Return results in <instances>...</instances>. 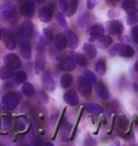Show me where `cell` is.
<instances>
[{
	"label": "cell",
	"mask_w": 138,
	"mask_h": 146,
	"mask_svg": "<svg viewBox=\"0 0 138 146\" xmlns=\"http://www.w3.org/2000/svg\"><path fill=\"white\" fill-rule=\"evenodd\" d=\"M39 99L41 100V102H42V103L46 104V103H48V95H46V93L43 91V90H41V91L39 92Z\"/></svg>",
	"instance_id": "60d3db41"
},
{
	"label": "cell",
	"mask_w": 138,
	"mask_h": 146,
	"mask_svg": "<svg viewBox=\"0 0 138 146\" xmlns=\"http://www.w3.org/2000/svg\"><path fill=\"white\" fill-rule=\"evenodd\" d=\"M19 11L25 17H32L35 13V6L32 0H23L20 5Z\"/></svg>",
	"instance_id": "8992f818"
},
{
	"label": "cell",
	"mask_w": 138,
	"mask_h": 146,
	"mask_svg": "<svg viewBox=\"0 0 138 146\" xmlns=\"http://www.w3.org/2000/svg\"><path fill=\"white\" fill-rule=\"evenodd\" d=\"M137 1H138V0H137Z\"/></svg>",
	"instance_id": "681fc988"
},
{
	"label": "cell",
	"mask_w": 138,
	"mask_h": 146,
	"mask_svg": "<svg viewBox=\"0 0 138 146\" xmlns=\"http://www.w3.org/2000/svg\"><path fill=\"white\" fill-rule=\"evenodd\" d=\"M96 0H87V9L88 10H92L96 6Z\"/></svg>",
	"instance_id": "b9f144b4"
},
{
	"label": "cell",
	"mask_w": 138,
	"mask_h": 146,
	"mask_svg": "<svg viewBox=\"0 0 138 146\" xmlns=\"http://www.w3.org/2000/svg\"><path fill=\"white\" fill-rule=\"evenodd\" d=\"M4 31H5L4 29H0V40L3 38V35H4Z\"/></svg>",
	"instance_id": "ee69618b"
},
{
	"label": "cell",
	"mask_w": 138,
	"mask_h": 146,
	"mask_svg": "<svg viewBox=\"0 0 138 146\" xmlns=\"http://www.w3.org/2000/svg\"><path fill=\"white\" fill-rule=\"evenodd\" d=\"M117 54L123 58H131L134 55V49L131 46L126 45V44H118Z\"/></svg>",
	"instance_id": "9a60e30c"
},
{
	"label": "cell",
	"mask_w": 138,
	"mask_h": 146,
	"mask_svg": "<svg viewBox=\"0 0 138 146\" xmlns=\"http://www.w3.org/2000/svg\"><path fill=\"white\" fill-rule=\"evenodd\" d=\"M28 121L25 116H20L16 119V130L18 132H23L28 127Z\"/></svg>",
	"instance_id": "484cf974"
},
{
	"label": "cell",
	"mask_w": 138,
	"mask_h": 146,
	"mask_svg": "<svg viewBox=\"0 0 138 146\" xmlns=\"http://www.w3.org/2000/svg\"><path fill=\"white\" fill-rule=\"evenodd\" d=\"M3 41H4L6 48H7L9 50H13L17 46L16 38L11 31H6V33H4Z\"/></svg>",
	"instance_id": "5bb4252c"
},
{
	"label": "cell",
	"mask_w": 138,
	"mask_h": 146,
	"mask_svg": "<svg viewBox=\"0 0 138 146\" xmlns=\"http://www.w3.org/2000/svg\"><path fill=\"white\" fill-rule=\"evenodd\" d=\"M75 53H66L60 58L59 62V69L61 71H73L76 68Z\"/></svg>",
	"instance_id": "7a4b0ae2"
},
{
	"label": "cell",
	"mask_w": 138,
	"mask_h": 146,
	"mask_svg": "<svg viewBox=\"0 0 138 146\" xmlns=\"http://www.w3.org/2000/svg\"><path fill=\"white\" fill-rule=\"evenodd\" d=\"M59 5V7L61 11H63L64 13H66L67 10L69 8V2L67 0H56Z\"/></svg>",
	"instance_id": "8d00e7d4"
},
{
	"label": "cell",
	"mask_w": 138,
	"mask_h": 146,
	"mask_svg": "<svg viewBox=\"0 0 138 146\" xmlns=\"http://www.w3.org/2000/svg\"><path fill=\"white\" fill-rule=\"evenodd\" d=\"M20 51H21L22 56L26 60H29L31 58V46L28 41L24 40L21 42L20 45Z\"/></svg>",
	"instance_id": "d6986e66"
},
{
	"label": "cell",
	"mask_w": 138,
	"mask_h": 146,
	"mask_svg": "<svg viewBox=\"0 0 138 146\" xmlns=\"http://www.w3.org/2000/svg\"><path fill=\"white\" fill-rule=\"evenodd\" d=\"M138 23V15L135 14H131V15H129L128 19H127V24L128 25H133Z\"/></svg>",
	"instance_id": "f35d334b"
},
{
	"label": "cell",
	"mask_w": 138,
	"mask_h": 146,
	"mask_svg": "<svg viewBox=\"0 0 138 146\" xmlns=\"http://www.w3.org/2000/svg\"><path fill=\"white\" fill-rule=\"evenodd\" d=\"M21 98V93L18 91L8 92L7 94L3 96L1 103H0V108L4 110H13L20 104Z\"/></svg>",
	"instance_id": "6da1fadb"
},
{
	"label": "cell",
	"mask_w": 138,
	"mask_h": 146,
	"mask_svg": "<svg viewBox=\"0 0 138 146\" xmlns=\"http://www.w3.org/2000/svg\"><path fill=\"white\" fill-rule=\"evenodd\" d=\"M96 91H98L99 98H101L102 100H104V101H108L111 97L110 92L107 88L106 84H105L102 81H99L98 83V86H96Z\"/></svg>",
	"instance_id": "e0dca14e"
},
{
	"label": "cell",
	"mask_w": 138,
	"mask_h": 146,
	"mask_svg": "<svg viewBox=\"0 0 138 146\" xmlns=\"http://www.w3.org/2000/svg\"><path fill=\"white\" fill-rule=\"evenodd\" d=\"M0 13H1V15L4 19L9 20L11 19L15 15L16 13V8L15 6L11 3H4L1 8H0Z\"/></svg>",
	"instance_id": "52a82bcc"
},
{
	"label": "cell",
	"mask_w": 138,
	"mask_h": 146,
	"mask_svg": "<svg viewBox=\"0 0 138 146\" xmlns=\"http://www.w3.org/2000/svg\"><path fill=\"white\" fill-rule=\"evenodd\" d=\"M54 6L52 4L44 6L43 8H41L39 11V18L42 22L48 23L51 21V19L53 18L54 15Z\"/></svg>",
	"instance_id": "5b68a950"
},
{
	"label": "cell",
	"mask_w": 138,
	"mask_h": 146,
	"mask_svg": "<svg viewBox=\"0 0 138 146\" xmlns=\"http://www.w3.org/2000/svg\"><path fill=\"white\" fill-rule=\"evenodd\" d=\"M75 60H76V63L79 64V66H83V68L86 66L87 64H88L87 58L81 53H75Z\"/></svg>",
	"instance_id": "e575fe53"
},
{
	"label": "cell",
	"mask_w": 138,
	"mask_h": 146,
	"mask_svg": "<svg viewBox=\"0 0 138 146\" xmlns=\"http://www.w3.org/2000/svg\"><path fill=\"white\" fill-rule=\"evenodd\" d=\"M64 112H65V109H63V114H61V116L60 119H59V121H58V125H57V128H56L54 135H53V137H52V139H55L56 136H57V134H58V132H59V129H60L61 125V123H63V119H64Z\"/></svg>",
	"instance_id": "74e56055"
},
{
	"label": "cell",
	"mask_w": 138,
	"mask_h": 146,
	"mask_svg": "<svg viewBox=\"0 0 138 146\" xmlns=\"http://www.w3.org/2000/svg\"><path fill=\"white\" fill-rule=\"evenodd\" d=\"M54 45L56 49L58 50H63L67 46V39L66 36L63 33H59L54 37Z\"/></svg>",
	"instance_id": "ac0fdd59"
},
{
	"label": "cell",
	"mask_w": 138,
	"mask_h": 146,
	"mask_svg": "<svg viewBox=\"0 0 138 146\" xmlns=\"http://www.w3.org/2000/svg\"><path fill=\"white\" fill-rule=\"evenodd\" d=\"M20 33L25 38L31 37L32 33H33V25H32V22L30 20L26 19L21 23V25H20Z\"/></svg>",
	"instance_id": "4fadbf2b"
},
{
	"label": "cell",
	"mask_w": 138,
	"mask_h": 146,
	"mask_svg": "<svg viewBox=\"0 0 138 146\" xmlns=\"http://www.w3.org/2000/svg\"><path fill=\"white\" fill-rule=\"evenodd\" d=\"M77 87L81 95L84 98L90 97L92 94V84L84 76H80L77 80Z\"/></svg>",
	"instance_id": "3957f363"
},
{
	"label": "cell",
	"mask_w": 138,
	"mask_h": 146,
	"mask_svg": "<svg viewBox=\"0 0 138 146\" xmlns=\"http://www.w3.org/2000/svg\"><path fill=\"white\" fill-rule=\"evenodd\" d=\"M33 2H37V3H41V2H44L46 1V0H32Z\"/></svg>",
	"instance_id": "bcb514c9"
},
{
	"label": "cell",
	"mask_w": 138,
	"mask_h": 146,
	"mask_svg": "<svg viewBox=\"0 0 138 146\" xmlns=\"http://www.w3.org/2000/svg\"><path fill=\"white\" fill-rule=\"evenodd\" d=\"M83 51L84 53L86 54V56L90 59H93L96 56V53H98V50H96V48L93 44L91 43H85L83 45Z\"/></svg>",
	"instance_id": "7402d4cb"
},
{
	"label": "cell",
	"mask_w": 138,
	"mask_h": 146,
	"mask_svg": "<svg viewBox=\"0 0 138 146\" xmlns=\"http://www.w3.org/2000/svg\"><path fill=\"white\" fill-rule=\"evenodd\" d=\"M13 125V119L10 116H3L0 119V128L3 131H8Z\"/></svg>",
	"instance_id": "cb8c5ba5"
},
{
	"label": "cell",
	"mask_w": 138,
	"mask_h": 146,
	"mask_svg": "<svg viewBox=\"0 0 138 146\" xmlns=\"http://www.w3.org/2000/svg\"><path fill=\"white\" fill-rule=\"evenodd\" d=\"M63 100L67 104H69L71 106H77L80 104V99H79L77 92L74 89H70L64 93Z\"/></svg>",
	"instance_id": "8fae6325"
},
{
	"label": "cell",
	"mask_w": 138,
	"mask_h": 146,
	"mask_svg": "<svg viewBox=\"0 0 138 146\" xmlns=\"http://www.w3.org/2000/svg\"><path fill=\"white\" fill-rule=\"evenodd\" d=\"M134 69L138 72V60L136 61V63H135V65H134Z\"/></svg>",
	"instance_id": "f6af8a7d"
},
{
	"label": "cell",
	"mask_w": 138,
	"mask_h": 146,
	"mask_svg": "<svg viewBox=\"0 0 138 146\" xmlns=\"http://www.w3.org/2000/svg\"><path fill=\"white\" fill-rule=\"evenodd\" d=\"M107 2H114V1H117V0H106Z\"/></svg>",
	"instance_id": "7dc6e473"
},
{
	"label": "cell",
	"mask_w": 138,
	"mask_h": 146,
	"mask_svg": "<svg viewBox=\"0 0 138 146\" xmlns=\"http://www.w3.org/2000/svg\"><path fill=\"white\" fill-rule=\"evenodd\" d=\"M95 70L99 76H102L105 74V72H106V62H105V60L103 58L99 59L98 62L96 63Z\"/></svg>",
	"instance_id": "83f0119b"
},
{
	"label": "cell",
	"mask_w": 138,
	"mask_h": 146,
	"mask_svg": "<svg viewBox=\"0 0 138 146\" xmlns=\"http://www.w3.org/2000/svg\"><path fill=\"white\" fill-rule=\"evenodd\" d=\"M72 82H73L72 75L69 74V73H65V74H63L61 78V86L64 89L68 88V87L71 86Z\"/></svg>",
	"instance_id": "f546056e"
},
{
	"label": "cell",
	"mask_w": 138,
	"mask_h": 146,
	"mask_svg": "<svg viewBox=\"0 0 138 146\" xmlns=\"http://www.w3.org/2000/svg\"><path fill=\"white\" fill-rule=\"evenodd\" d=\"M22 93L27 97H31L35 94V88L30 83H24L21 89Z\"/></svg>",
	"instance_id": "f1b7e54d"
},
{
	"label": "cell",
	"mask_w": 138,
	"mask_h": 146,
	"mask_svg": "<svg viewBox=\"0 0 138 146\" xmlns=\"http://www.w3.org/2000/svg\"><path fill=\"white\" fill-rule=\"evenodd\" d=\"M3 60H4V63L6 64V65L11 66V68H13L14 69L21 68V65H22L21 60H20V58L14 53L6 54Z\"/></svg>",
	"instance_id": "9c48e42d"
},
{
	"label": "cell",
	"mask_w": 138,
	"mask_h": 146,
	"mask_svg": "<svg viewBox=\"0 0 138 146\" xmlns=\"http://www.w3.org/2000/svg\"><path fill=\"white\" fill-rule=\"evenodd\" d=\"M78 5H79V0H69V8L65 13L66 15L71 16L73 14H75L78 10Z\"/></svg>",
	"instance_id": "4dcf8cb0"
},
{
	"label": "cell",
	"mask_w": 138,
	"mask_h": 146,
	"mask_svg": "<svg viewBox=\"0 0 138 146\" xmlns=\"http://www.w3.org/2000/svg\"><path fill=\"white\" fill-rule=\"evenodd\" d=\"M117 46H118V44L114 45L113 48H111V49L109 50L110 54L112 55V56H116V55L117 54Z\"/></svg>",
	"instance_id": "7bdbcfd3"
},
{
	"label": "cell",
	"mask_w": 138,
	"mask_h": 146,
	"mask_svg": "<svg viewBox=\"0 0 138 146\" xmlns=\"http://www.w3.org/2000/svg\"><path fill=\"white\" fill-rule=\"evenodd\" d=\"M98 40L99 46L103 49L109 48L112 44H113V39H112V37L109 35H104L103 34V35H101Z\"/></svg>",
	"instance_id": "4316f807"
},
{
	"label": "cell",
	"mask_w": 138,
	"mask_h": 146,
	"mask_svg": "<svg viewBox=\"0 0 138 146\" xmlns=\"http://www.w3.org/2000/svg\"><path fill=\"white\" fill-rule=\"evenodd\" d=\"M65 36H66L67 42H68L70 48H77L78 44H79V40H78V37L76 36V34L71 31H67Z\"/></svg>",
	"instance_id": "d4e9b609"
},
{
	"label": "cell",
	"mask_w": 138,
	"mask_h": 146,
	"mask_svg": "<svg viewBox=\"0 0 138 146\" xmlns=\"http://www.w3.org/2000/svg\"><path fill=\"white\" fill-rule=\"evenodd\" d=\"M131 34H133V40L138 44V25L134 26L133 28V30H131Z\"/></svg>",
	"instance_id": "ab89813d"
},
{
	"label": "cell",
	"mask_w": 138,
	"mask_h": 146,
	"mask_svg": "<svg viewBox=\"0 0 138 146\" xmlns=\"http://www.w3.org/2000/svg\"><path fill=\"white\" fill-rule=\"evenodd\" d=\"M42 82H43V84L44 86L46 87L48 91H54L55 88H56V83L54 81L53 77H52L50 71L48 70H46L44 72L43 74V77H42Z\"/></svg>",
	"instance_id": "7c38bea8"
},
{
	"label": "cell",
	"mask_w": 138,
	"mask_h": 146,
	"mask_svg": "<svg viewBox=\"0 0 138 146\" xmlns=\"http://www.w3.org/2000/svg\"><path fill=\"white\" fill-rule=\"evenodd\" d=\"M104 33H105V30L101 25L92 26L89 31V33H90L89 41L90 42H93V41H95V40H98L101 35H103Z\"/></svg>",
	"instance_id": "2e32d148"
},
{
	"label": "cell",
	"mask_w": 138,
	"mask_h": 146,
	"mask_svg": "<svg viewBox=\"0 0 138 146\" xmlns=\"http://www.w3.org/2000/svg\"><path fill=\"white\" fill-rule=\"evenodd\" d=\"M56 19H57L58 21V24L61 26V28L63 29H66L67 28V22H66V19L64 15L60 11H58L57 13H56Z\"/></svg>",
	"instance_id": "d590c367"
},
{
	"label": "cell",
	"mask_w": 138,
	"mask_h": 146,
	"mask_svg": "<svg viewBox=\"0 0 138 146\" xmlns=\"http://www.w3.org/2000/svg\"><path fill=\"white\" fill-rule=\"evenodd\" d=\"M121 7L129 15L138 13V3L136 0H123Z\"/></svg>",
	"instance_id": "30bf717a"
},
{
	"label": "cell",
	"mask_w": 138,
	"mask_h": 146,
	"mask_svg": "<svg viewBox=\"0 0 138 146\" xmlns=\"http://www.w3.org/2000/svg\"><path fill=\"white\" fill-rule=\"evenodd\" d=\"M84 109H86L88 112L94 114V115H99L104 111L103 107L98 104H84Z\"/></svg>",
	"instance_id": "44dd1931"
},
{
	"label": "cell",
	"mask_w": 138,
	"mask_h": 146,
	"mask_svg": "<svg viewBox=\"0 0 138 146\" xmlns=\"http://www.w3.org/2000/svg\"><path fill=\"white\" fill-rule=\"evenodd\" d=\"M16 1H23V0H16Z\"/></svg>",
	"instance_id": "c3c4849f"
},
{
	"label": "cell",
	"mask_w": 138,
	"mask_h": 146,
	"mask_svg": "<svg viewBox=\"0 0 138 146\" xmlns=\"http://www.w3.org/2000/svg\"><path fill=\"white\" fill-rule=\"evenodd\" d=\"M54 40V36L53 33H52L51 30L46 28L43 30V36H42V43H44L45 45H50V44L53 42Z\"/></svg>",
	"instance_id": "603a6c76"
},
{
	"label": "cell",
	"mask_w": 138,
	"mask_h": 146,
	"mask_svg": "<svg viewBox=\"0 0 138 146\" xmlns=\"http://www.w3.org/2000/svg\"><path fill=\"white\" fill-rule=\"evenodd\" d=\"M46 66V57H45V49L43 45L39 46L37 50V56L35 60V72L40 74L41 72L45 70Z\"/></svg>",
	"instance_id": "277c9868"
},
{
	"label": "cell",
	"mask_w": 138,
	"mask_h": 146,
	"mask_svg": "<svg viewBox=\"0 0 138 146\" xmlns=\"http://www.w3.org/2000/svg\"><path fill=\"white\" fill-rule=\"evenodd\" d=\"M14 76V68L9 66H4L0 68V79L1 80H9Z\"/></svg>",
	"instance_id": "ffe728a7"
},
{
	"label": "cell",
	"mask_w": 138,
	"mask_h": 146,
	"mask_svg": "<svg viewBox=\"0 0 138 146\" xmlns=\"http://www.w3.org/2000/svg\"><path fill=\"white\" fill-rule=\"evenodd\" d=\"M28 79L27 73L24 71H18L14 75V81L16 84H24Z\"/></svg>",
	"instance_id": "d6a6232c"
},
{
	"label": "cell",
	"mask_w": 138,
	"mask_h": 146,
	"mask_svg": "<svg viewBox=\"0 0 138 146\" xmlns=\"http://www.w3.org/2000/svg\"><path fill=\"white\" fill-rule=\"evenodd\" d=\"M129 123H130V122H129V119L126 118V116L121 115L117 118V125H118L119 129L125 131L128 128Z\"/></svg>",
	"instance_id": "1f68e13d"
},
{
	"label": "cell",
	"mask_w": 138,
	"mask_h": 146,
	"mask_svg": "<svg viewBox=\"0 0 138 146\" xmlns=\"http://www.w3.org/2000/svg\"><path fill=\"white\" fill-rule=\"evenodd\" d=\"M107 30L109 31V33L113 34V35H118V34H121L124 31V26H123L120 20H111L108 23Z\"/></svg>",
	"instance_id": "ba28073f"
},
{
	"label": "cell",
	"mask_w": 138,
	"mask_h": 146,
	"mask_svg": "<svg viewBox=\"0 0 138 146\" xmlns=\"http://www.w3.org/2000/svg\"><path fill=\"white\" fill-rule=\"evenodd\" d=\"M83 76L87 79L88 81L90 82V84H96V82H98V79H96V74H95L94 72L91 71V70H88V69H86V70H84Z\"/></svg>",
	"instance_id": "836d02e7"
}]
</instances>
